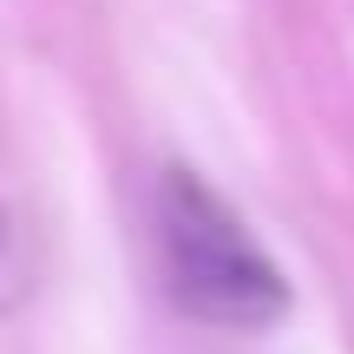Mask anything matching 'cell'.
I'll use <instances>...</instances> for the list:
<instances>
[{"mask_svg":"<svg viewBox=\"0 0 354 354\" xmlns=\"http://www.w3.org/2000/svg\"><path fill=\"white\" fill-rule=\"evenodd\" d=\"M151 230H158V263L177 295V308L210 328L256 335L289 315V282L276 256L250 236L223 190H210L197 171L171 165L158 171L151 190Z\"/></svg>","mask_w":354,"mask_h":354,"instance_id":"6da1fadb","label":"cell"}]
</instances>
